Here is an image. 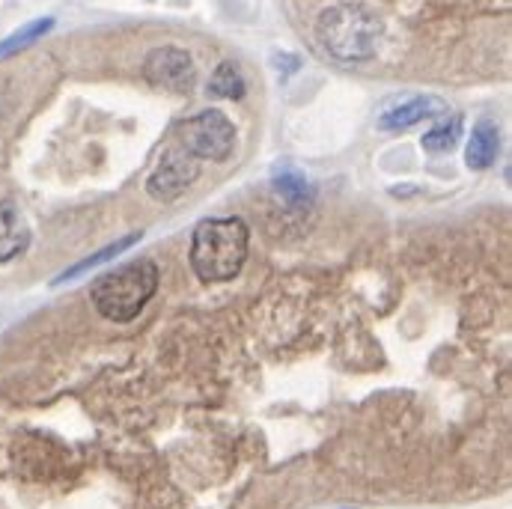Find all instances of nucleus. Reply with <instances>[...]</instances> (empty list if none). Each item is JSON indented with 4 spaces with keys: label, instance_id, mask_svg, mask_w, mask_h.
Instances as JSON below:
<instances>
[{
    "label": "nucleus",
    "instance_id": "f8f14e48",
    "mask_svg": "<svg viewBox=\"0 0 512 509\" xmlns=\"http://www.w3.org/2000/svg\"><path fill=\"white\" fill-rule=\"evenodd\" d=\"M459 134H462V117H450V120H444L441 126L426 131L423 149H426V152H450V149L456 146Z\"/></svg>",
    "mask_w": 512,
    "mask_h": 509
},
{
    "label": "nucleus",
    "instance_id": "f257e3e1",
    "mask_svg": "<svg viewBox=\"0 0 512 509\" xmlns=\"http://www.w3.org/2000/svg\"><path fill=\"white\" fill-rule=\"evenodd\" d=\"M251 230L242 218H206L194 227L191 268L206 283L233 280L248 259Z\"/></svg>",
    "mask_w": 512,
    "mask_h": 509
},
{
    "label": "nucleus",
    "instance_id": "9b49d317",
    "mask_svg": "<svg viewBox=\"0 0 512 509\" xmlns=\"http://www.w3.org/2000/svg\"><path fill=\"white\" fill-rule=\"evenodd\" d=\"M209 90H212L215 96H221V99H233V102L242 99V96H245V78H242L239 66H236V63H221V66L215 69V75H212Z\"/></svg>",
    "mask_w": 512,
    "mask_h": 509
},
{
    "label": "nucleus",
    "instance_id": "ddd939ff",
    "mask_svg": "<svg viewBox=\"0 0 512 509\" xmlns=\"http://www.w3.org/2000/svg\"><path fill=\"white\" fill-rule=\"evenodd\" d=\"M140 239V233H131V236H126V239H120V242H114V245H108V248H102V251H96L93 256H87L84 262H78V265H72L66 274H60V280H69V277H75V274H84L87 268H96V265H102V262H108L111 256H120L123 251H128L134 242ZM57 280V283H60Z\"/></svg>",
    "mask_w": 512,
    "mask_h": 509
},
{
    "label": "nucleus",
    "instance_id": "f03ea898",
    "mask_svg": "<svg viewBox=\"0 0 512 509\" xmlns=\"http://www.w3.org/2000/svg\"><path fill=\"white\" fill-rule=\"evenodd\" d=\"M382 33V18L364 3H337L316 21L319 45L340 63H364L376 57Z\"/></svg>",
    "mask_w": 512,
    "mask_h": 509
},
{
    "label": "nucleus",
    "instance_id": "0eeeda50",
    "mask_svg": "<svg viewBox=\"0 0 512 509\" xmlns=\"http://www.w3.org/2000/svg\"><path fill=\"white\" fill-rule=\"evenodd\" d=\"M438 114H444V102L441 99H435V96H414V99H408V102H402V105H396L387 114H382L379 128H384V131H405V128L417 126V123H423L429 117H438Z\"/></svg>",
    "mask_w": 512,
    "mask_h": 509
},
{
    "label": "nucleus",
    "instance_id": "4468645a",
    "mask_svg": "<svg viewBox=\"0 0 512 509\" xmlns=\"http://www.w3.org/2000/svg\"><path fill=\"white\" fill-rule=\"evenodd\" d=\"M51 18H39V21H33V24H27V27H21L18 33H12L9 39H3L0 42V57H6V54H15V51H21V48H27L30 42H36L39 36H45L48 30H51Z\"/></svg>",
    "mask_w": 512,
    "mask_h": 509
},
{
    "label": "nucleus",
    "instance_id": "7ed1b4c3",
    "mask_svg": "<svg viewBox=\"0 0 512 509\" xmlns=\"http://www.w3.org/2000/svg\"><path fill=\"white\" fill-rule=\"evenodd\" d=\"M155 289H158V265L152 259H131L114 271H105L93 283L90 298L108 322L126 325L137 319V313L146 307Z\"/></svg>",
    "mask_w": 512,
    "mask_h": 509
},
{
    "label": "nucleus",
    "instance_id": "39448f33",
    "mask_svg": "<svg viewBox=\"0 0 512 509\" xmlns=\"http://www.w3.org/2000/svg\"><path fill=\"white\" fill-rule=\"evenodd\" d=\"M143 78L152 87H158V90L188 93V90H194L197 66H194V57L185 48L164 45V48H152L146 54V60H143Z\"/></svg>",
    "mask_w": 512,
    "mask_h": 509
},
{
    "label": "nucleus",
    "instance_id": "423d86ee",
    "mask_svg": "<svg viewBox=\"0 0 512 509\" xmlns=\"http://www.w3.org/2000/svg\"><path fill=\"white\" fill-rule=\"evenodd\" d=\"M197 176H200V161L185 149H170L155 167V173L146 179V191L158 203H173L194 185Z\"/></svg>",
    "mask_w": 512,
    "mask_h": 509
},
{
    "label": "nucleus",
    "instance_id": "9d476101",
    "mask_svg": "<svg viewBox=\"0 0 512 509\" xmlns=\"http://www.w3.org/2000/svg\"><path fill=\"white\" fill-rule=\"evenodd\" d=\"M274 194H277L286 206H292V209H304V206L313 203V188H310V182H307L295 167H289V164H283V167L274 170Z\"/></svg>",
    "mask_w": 512,
    "mask_h": 509
},
{
    "label": "nucleus",
    "instance_id": "20e7f679",
    "mask_svg": "<svg viewBox=\"0 0 512 509\" xmlns=\"http://www.w3.org/2000/svg\"><path fill=\"white\" fill-rule=\"evenodd\" d=\"M182 146L194 158L227 161L236 149V126L221 111H203L179 128Z\"/></svg>",
    "mask_w": 512,
    "mask_h": 509
},
{
    "label": "nucleus",
    "instance_id": "6e6552de",
    "mask_svg": "<svg viewBox=\"0 0 512 509\" xmlns=\"http://www.w3.org/2000/svg\"><path fill=\"white\" fill-rule=\"evenodd\" d=\"M30 245V233L24 218L9 200H0V262H12Z\"/></svg>",
    "mask_w": 512,
    "mask_h": 509
},
{
    "label": "nucleus",
    "instance_id": "1a4fd4ad",
    "mask_svg": "<svg viewBox=\"0 0 512 509\" xmlns=\"http://www.w3.org/2000/svg\"><path fill=\"white\" fill-rule=\"evenodd\" d=\"M498 149H501V134L498 126L492 120H480L474 126V134L468 140V152H465V161L471 170H486L495 164L498 158Z\"/></svg>",
    "mask_w": 512,
    "mask_h": 509
}]
</instances>
